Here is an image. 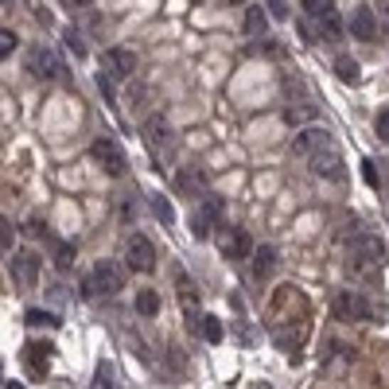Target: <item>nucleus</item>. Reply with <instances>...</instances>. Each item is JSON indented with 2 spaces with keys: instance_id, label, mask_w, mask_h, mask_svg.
I'll list each match as a JSON object with an SVG mask.
<instances>
[{
  "instance_id": "obj_1",
  "label": "nucleus",
  "mask_w": 389,
  "mask_h": 389,
  "mask_svg": "<svg viewBox=\"0 0 389 389\" xmlns=\"http://www.w3.org/2000/svg\"><path fill=\"white\" fill-rule=\"evenodd\" d=\"M86 288H90L94 296H117L121 288H125V265H117V261H97L94 272H90V280H86Z\"/></svg>"
},
{
  "instance_id": "obj_2",
  "label": "nucleus",
  "mask_w": 389,
  "mask_h": 389,
  "mask_svg": "<svg viewBox=\"0 0 389 389\" xmlns=\"http://www.w3.org/2000/svg\"><path fill=\"white\" fill-rule=\"evenodd\" d=\"M304 12L311 16V20L319 23V36L324 39H343V31H346V23L339 20V8H335V0H304Z\"/></svg>"
},
{
  "instance_id": "obj_3",
  "label": "nucleus",
  "mask_w": 389,
  "mask_h": 389,
  "mask_svg": "<svg viewBox=\"0 0 389 389\" xmlns=\"http://www.w3.org/2000/svg\"><path fill=\"white\" fill-rule=\"evenodd\" d=\"M335 316H339V319H385V311L374 308V304H370L362 292L346 288V292L335 296Z\"/></svg>"
},
{
  "instance_id": "obj_4",
  "label": "nucleus",
  "mask_w": 389,
  "mask_h": 389,
  "mask_svg": "<svg viewBox=\"0 0 389 389\" xmlns=\"http://www.w3.org/2000/svg\"><path fill=\"white\" fill-rule=\"evenodd\" d=\"M351 261L358 265L362 272H366V269H382V265H385V242L378 234H358L351 242Z\"/></svg>"
},
{
  "instance_id": "obj_5",
  "label": "nucleus",
  "mask_w": 389,
  "mask_h": 389,
  "mask_svg": "<svg viewBox=\"0 0 389 389\" xmlns=\"http://www.w3.org/2000/svg\"><path fill=\"white\" fill-rule=\"evenodd\" d=\"M222 214H226V203H222V195H206L203 203L191 211V234L195 238H211L214 226L222 222Z\"/></svg>"
},
{
  "instance_id": "obj_6",
  "label": "nucleus",
  "mask_w": 389,
  "mask_h": 389,
  "mask_svg": "<svg viewBox=\"0 0 389 389\" xmlns=\"http://www.w3.org/2000/svg\"><path fill=\"white\" fill-rule=\"evenodd\" d=\"M132 70H137V55L129 51V47H105L102 51V78H110V82H125L132 78Z\"/></svg>"
},
{
  "instance_id": "obj_7",
  "label": "nucleus",
  "mask_w": 389,
  "mask_h": 389,
  "mask_svg": "<svg viewBox=\"0 0 389 389\" xmlns=\"http://www.w3.org/2000/svg\"><path fill=\"white\" fill-rule=\"evenodd\" d=\"M94 160H97V168L105 171V176H125V168H129V156H125V148L117 144L113 137H102V140H94Z\"/></svg>"
},
{
  "instance_id": "obj_8",
  "label": "nucleus",
  "mask_w": 389,
  "mask_h": 389,
  "mask_svg": "<svg viewBox=\"0 0 389 389\" xmlns=\"http://www.w3.org/2000/svg\"><path fill=\"white\" fill-rule=\"evenodd\" d=\"M218 253L226 261H245V257H253V238L238 226H226L218 234Z\"/></svg>"
},
{
  "instance_id": "obj_9",
  "label": "nucleus",
  "mask_w": 389,
  "mask_h": 389,
  "mask_svg": "<svg viewBox=\"0 0 389 389\" xmlns=\"http://www.w3.org/2000/svg\"><path fill=\"white\" fill-rule=\"evenodd\" d=\"M125 265L132 272H152L156 269V245L144 234H132L125 242Z\"/></svg>"
},
{
  "instance_id": "obj_10",
  "label": "nucleus",
  "mask_w": 389,
  "mask_h": 389,
  "mask_svg": "<svg viewBox=\"0 0 389 389\" xmlns=\"http://www.w3.org/2000/svg\"><path fill=\"white\" fill-rule=\"evenodd\" d=\"M346 31H351L354 39H362V43H374V39H378V16H374V8H370V4L354 8L351 20H346Z\"/></svg>"
},
{
  "instance_id": "obj_11",
  "label": "nucleus",
  "mask_w": 389,
  "mask_h": 389,
  "mask_svg": "<svg viewBox=\"0 0 389 389\" xmlns=\"http://www.w3.org/2000/svg\"><path fill=\"white\" fill-rule=\"evenodd\" d=\"M324 144H331V132L324 125H308V129H300L296 132V140H292V156H316Z\"/></svg>"
},
{
  "instance_id": "obj_12",
  "label": "nucleus",
  "mask_w": 389,
  "mask_h": 389,
  "mask_svg": "<svg viewBox=\"0 0 389 389\" xmlns=\"http://www.w3.org/2000/svg\"><path fill=\"white\" fill-rule=\"evenodd\" d=\"M311 171H316V176H327V179H343V152H339L335 140L311 156Z\"/></svg>"
},
{
  "instance_id": "obj_13",
  "label": "nucleus",
  "mask_w": 389,
  "mask_h": 389,
  "mask_svg": "<svg viewBox=\"0 0 389 389\" xmlns=\"http://www.w3.org/2000/svg\"><path fill=\"white\" fill-rule=\"evenodd\" d=\"M12 280H16V288H36L39 284V257L36 253H16L12 257Z\"/></svg>"
},
{
  "instance_id": "obj_14",
  "label": "nucleus",
  "mask_w": 389,
  "mask_h": 389,
  "mask_svg": "<svg viewBox=\"0 0 389 389\" xmlns=\"http://www.w3.org/2000/svg\"><path fill=\"white\" fill-rule=\"evenodd\" d=\"M144 144L152 148V156H160L164 148H171V125L164 117H148L144 121Z\"/></svg>"
},
{
  "instance_id": "obj_15",
  "label": "nucleus",
  "mask_w": 389,
  "mask_h": 389,
  "mask_svg": "<svg viewBox=\"0 0 389 389\" xmlns=\"http://www.w3.org/2000/svg\"><path fill=\"white\" fill-rule=\"evenodd\" d=\"M28 70L36 74V78H55V74L63 70V63H59V55H55L51 47H36L31 59H28Z\"/></svg>"
},
{
  "instance_id": "obj_16",
  "label": "nucleus",
  "mask_w": 389,
  "mask_h": 389,
  "mask_svg": "<svg viewBox=\"0 0 389 389\" xmlns=\"http://www.w3.org/2000/svg\"><path fill=\"white\" fill-rule=\"evenodd\" d=\"M51 354H55V346H51V343H39V346L31 343L28 351H23V362H28L31 374L43 378V374H47V362H51Z\"/></svg>"
},
{
  "instance_id": "obj_17",
  "label": "nucleus",
  "mask_w": 389,
  "mask_h": 389,
  "mask_svg": "<svg viewBox=\"0 0 389 389\" xmlns=\"http://www.w3.org/2000/svg\"><path fill=\"white\" fill-rule=\"evenodd\" d=\"M176 183H179V191H187L191 198H198V203H203V198L211 195V191H206V176H203V171H183V176H179Z\"/></svg>"
},
{
  "instance_id": "obj_18",
  "label": "nucleus",
  "mask_w": 389,
  "mask_h": 389,
  "mask_svg": "<svg viewBox=\"0 0 389 389\" xmlns=\"http://www.w3.org/2000/svg\"><path fill=\"white\" fill-rule=\"evenodd\" d=\"M253 272H257L261 280L277 272V250H272V245H261V250L253 253Z\"/></svg>"
},
{
  "instance_id": "obj_19",
  "label": "nucleus",
  "mask_w": 389,
  "mask_h": 389,
  "mask_svg": "<svg viewBox=\"0 0 389 389\" xmlns=\"http://www.w3.org/2000/svg\"><path fill=\"white\" fill-rule=\"evenodd\" d=\"M265 28H269V12H265V4H253L245 12V36H261Z\"/></svg>"
},
{
  "instance_id": "obj_20",
  "label": "nucleus",
  "mask_w": 389,
  "mask_h": 389,
  "mask_svg": "<svg viewBox=\"0 0 389 389\" xmlns=\"http://www.w3.org/2000/svg\"><path fill=\"white\" fill-rule=\"evenodd\" d=\"M137 311L140 316H156V311H160V292H156V288H140L137 292Z\"/></svg>"
},
{
  "instance_id": "obj_21",
  "label": "nucleus",
  "mask_w": 389,
  "mask_h": 389,
  "mask_svg": "<svg viewBox=\"0 0 389 389\" xmlns=\"http://www.w3.org/2000/svg\"><path fill=\"white\" fill-rule=\"evenodd\" d=\"M152 214L164 222V226H171V222H176V206H171L164 195H152Z\"/></svg>"
},
{
  "instance_id": "obj_22",
  "label": "nucleus",
  "mask_w": 389,
  "mask_h": 389,
  "mask_svg": "<svg viewBox=\"0 0 389 389\" xmlns=\"http://www.w3.org/2000/svg\"><path fill=\"white\" fill-rule=\"evenodd\" d=\"M23 324H28V327H59V316H51V311H39V308H31L28 316H23Z\"/></svg>"
},
{
  "instance_id": "obj_23",
  "label": "nucleus",
  "mask_w": 389,
  "mask_h": 389,
  "mask_svg": "<svg viewBox=\"0 0 389 389\" xmlns=\"http://www.w3.org/2000/svg\"><path fill=\"white\" fill-rule=\"evenodd\" d=\"M335 74H339L343 82H358V63L346 59V55H339V59H335Z\"/></svg>"
},
{
  "instance_id": "obj_24",
  "label": "nucleus",
  "mask_w": 389,
  "mask_h": 389,
  "mask_svg": "<svg viewBox=\"0 0 389 389\" xmlns=\"http://www.w3.org/2000/svg\"><path fill=\"white\" fill-rule=\"evenodd\" d=\"M222 335H226V331H222V319L218 316H203V339L206 343H222Z\"/></svg>"
},
{
  "instance_id": "obj_25",
  "label": "nucleus",
  "mask_w": 389,
  "mask_h": 389,
  "mask_svg": "<svg viewBox=\"0 0 389 389\" xmlns=\"http://www.w3.org/2000/svg\"><path fill=\"white\" fill-rule=\"evenodd\" d=\"M12 245H16V226L8 218H0V253L8 257V253H12Z\"/></svg>"
},
{
  "instance_id": "obj_26",
  "label": "nucleus",
  "mask_w": 389,
  "mask_h": 389,
  "mask_svg": "<svg viewBox=\"0 0 389 389\" xmlns=\"http://www.w3.org/2000/svg\"><path fill=\"white\" fill-rule=\"evenodd\" d=\"M74 261V245H66V242H55V265L59 269H66V265Z\"/></svg>"
},
{
  "instance_id": "obj_27",
  "label": "nucleus",
  "mask_w": 389,
  "mask_h": 389,
  "mask_svg": "<svg viewBox=\"0 0 389 389\" xmlns=\"http://www.w3.org/2000/svg\"><path fill=\"white\" fill-rule=\"evenodd\" d=\"M16 51V31H0V59H8V55H12Z\"/></svg>"
},
{
  "instance_id": "obj_28",
  "label": "nucleus",
  "mask_w": 389,
  "mask_h": 389,
  "mask_svg": "<svg viewBox=\"0 0 389 389\" xmlns=\"http://www.w3.org/2000/svg\"><path fill=\"white\" fill-rule=\"evenodd\" d=\"M265 12H269L272 20H288V4H284V0H269V4H265Z\"/></svg>"
},
{
  "instance_id": "obj_29",
  "label": "nucleus",
  "mask_w": 389,
  "mask_h": 389,
  "mask_svg": "<svg viewBox=\"0 0 389 389\" xmlns=\"http://www.w3.org/2000/svg\"><path fill=\"white\" fill-rule=\"evenodd\" d=\"M308 117H316V110H288L284 113L288 125H300V121H308Z\"/></svg>"
},
{
  "instance_id": "obj_30",
  "label": "nucleus",
  "mask_w": 389,
  "mask_h": 389,
  "mask_svg": "<svg viewBox=\"0 0 389 389\" xmlns=\"http://www.w3.org/2000/svg\"><path fill=\"white\" fill-rule=\"evenodd\" d=\"M362 176H366V183H370V187H378V183H382V179H378V168H374V160H366V164H362Z\"/></svg>"
},
{
  "instance_id": "obj_31",
  "label": "nucleus",
  "mask_w": 389,
  "mask_h": 389,
  "mask_svg": "<svg viewBox=\"0 0 389 389\" xmlns=\"http://www.w3.org/2000/svg\"><path fill=\"white\" fill-rule=\"evenodd\" d=\"M374 125H378V137H382V140H389V110H382V113H378V121H374Z\"/></svg>"
},
{
  "instance_id": "obj_32",
  "label": "nucleus",
  "mask_w": 389,
  "mask_h": 389,
  "mask_svg": "<svg viewBox=\"0 0 389 389\" xmlns=\"http://www.w3.org/2000/svg\"><path fill=\"white\" fill-rule=\"evenodd\" d=\"M94 389H113V382H110V370H97V378H94Z\"/></svg>"
},
{
  "instance_id": "obj_33",
  "label": "nucleus",
  "mask_w": 389,
  "mask_h": 389,
  "mask_svg": "<svg viewBox=\"0 0 389 389\" xmlns=\"http://www.w3.org/2000/svg\"><path fill=\"white\" fill-rule=\"evenodd\" d=\"M4 389H23L20 382H12V378H8V382H4Z\"/></svg>"
}]
</instances>
